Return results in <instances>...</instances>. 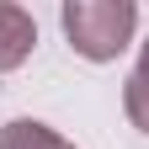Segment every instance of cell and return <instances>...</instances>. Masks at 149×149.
I'll list each match as a JSON object with an SVG mask.
<instances>
[{"mask_svg":"<svg viewBox=\"0 0 149 149\" xmlns=\"http://www.w3.org/2000/svg\"><path fill=\"white\" fill-rule=\"evenodd\" d=\"M123 112H128V123L139 128V133H149V74H128V85H123Z\"/></svg>","mask_w":149,"mask_h":149,"instance_id":"277c9868","label":"cell"},{"mask_svg":"<svg viewBox=\"0 0 149 149\" xmlns=\"http://www.w3.org/2000/svg\"><path fill=\"white\" fill-rule=\"evenodd\" d=\"M32 48H37V22H32V11L0 0V74L16 69V64H27Z\"/></svg>","mask_w":149,"mask_h":149,"instance_id":"7a4b0ae2","label":"cell"},{"mask_svg":"<svg viewBox=\"0 0 149 149\" xmlns=\"http://www.w3.org/2000/svg\"><path fill=\"white\" fill-rule=\"evenodd\" d=\"M139 74H149V43H144V53H139Z\"/></svg>","mask_w":149,"mask_h":149,"instance_id":"5b68a950","label":"cell"},{"mask_svg":"<svg viewBox=\"0 0 149 149\" xmlns=\"http://www.w3.org/2000/svg\"><path fill=\"white\" fill-rule=\"evenodd\" d=\"M0 149H74L64 133H53L48 123H32V117H16L0 128Z\"/></svg>","mask_w":149,"mask_h":149,"instance_id":"3957f363","label":"cell"},{"mask_svg":"<svg viewBox=\"0 0 149 149\" xmlns=\"http://www.w3.org/2000/svg\"><path fill=\"white\" fill-rule=\"evenodd\" d=\"M69 48L91 64H107L133 43V27H139V6L133 0H64L59 11Z\"/></svg>","mask_w":149,"mask_h":149,"instance_id":"6da1fadb","label":"cell"}]
</instances>
